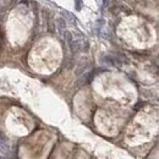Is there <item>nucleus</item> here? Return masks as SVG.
Returning a JSON list of instances; mask_svg holds the SVG:
<instances>
[{
  "label": "nucleus",
  "mask_w": 159,
  "mask_h": 159,
  "mask_svg": "<svg viewBox=\"0 0 159 159\" xmlns=\"http://www.w3.org/2000/svg\"><path fill=\"white\" fill-rule=\"evenodd\" d=\"M0 151H1L4 154H9V152H10L9 142H8L6 137L4 136L3 132H0Z\"/></svg>",
  "instance_id": "nucleus-1"
},
{
  "label": "nucleus",
  "mask_w": 159,
  "mask_h": 159,
  "mask_svg": "<svg viewBox=\"0 0 159 159\" xmlns=\"http://www.w3.org/2000/svg\"><path fill=\"white\" fill-rule=\"evenodd\" d=\"M62 19L66 21V23H70V25H76V17L71 14V12H69V11H65V10H62Z\"/></svg>",
  "instance_id": "nucleus-2"
},
{
  "label": "nucleus",
  "mask_w": 159,
  "mask_h": 159,
  "mask_svg": "<svg viewBox=\"0 0 159 159\" xmlns=\"http://www.w3.org/2000/svg\"><path fill=\"white\" fill-rule=\"evenodd\" d=\"M56 25H58V31H59V34L60 36H64V32L66 31V21L62 19V17H59L56 20Z\"/></svg>",
  "instance_id": "nucleus-3"
},
{
  "label": "nucleus",
  "mask_w": 159,
  "mask_h": 159,
  "mask_svg": "<svg viewBox=\"0 0 159 159\" xmlns=\"http://www.w3.org/2000/svg\"><path fill=\"white\" fill-rule=\"evenodd\" d=\"M69 47H70V50H71L72 54H77L81 50V42L80 40H72V42L69 44Z\"/></svg>",
  "instance_id": "nucleus-4"
},
{
  "label": "nucleus",
  "mask_w": 159,
  "mask_h": 159,
  "mask_svg": "<svg viewBox=\"0 0 159 159\" xmlns=\"http://www.w3.org/2000/svg\"><path fill=\"white\" fill-rule=\"evenodd\" d=\"M87 66H88V62H81L80 65H78V67L76 69V71H75V74H76V76H81L82 74H83L85 71H86V69H87Z\"/></svg>",
  "instance_id": "nucleus-5"
},
{
  "label": "nucleus",
  "mask_w": 159,
  "mask_h": 159,
  "mask_svg": "<svg viewBox=\"0 0 159 159\" xmlns=\"http://www.w3.org/2000/svg\"><path fill=\"white\" fill-rule=\"evenodd\" d=\"M103 23H104V20H98V21H97V23H96V28H94V32H96L97 34L99 33V31H101Z\"/></svg>",
  "instance_id": "nucleus-6"
},
{
  "label": "nucleus",
  "mask_w": 159,
  "mask_h": 159,
  "mask_svg": "<svg viewBox=\"0 0 159 159\" xmlns=\"http://www.w3.org/2000/svg\"><path fill=\"white\" fill-rule=\"evenodd\" d=\"M64 33H65V39H66V43H67V44H70V43H71L72 40H74V38H72V33H71V32H69V31H65Z\"/></svg>",
  "instance_id": "nucleus-7"
},
{
  "label": "nucleus",
  "mask_w": 159,
  "mask_h": 159,
  "mask_svg": "<svg viewBox=\"0 0 159 159\" xmlns=\"http://www.w3.org/2000/svg\"><path fill=\"white\" fill-rule=\"evenodd\" d=\"M75 8L77 11H80L82 9V0H75Z\"/></svg>",
  "instance_id": "nucleus-8"
},
{
  "label": "nucleus",
  "mask_w": 159,
  "mask_h": 159,
  "mask_svg": "<svg viewBox=\"0 0 159 159\" xmlns=\"http://www.w3.org/2000/svg\"><path fill=\"white\" fill-rule=\"evenodd\" d=\"M108 4H109V0H103V9H105V8H107L108 6Z\"/></svg>",
  "instance_id": "nucleus-9"
},
{
  "label": "nucleus",
  "mask_w": 159,
  "mask_h": 159,
  "mask_svg": "<svg viewBox=\"0 0 159 159\" xmlns=\"http://www.w3.org/2000/svg\"><path fill=\"white\" fill-rule=\"evenodd\" d=\"M0 159H3V158H0Z\"/></svg>",
  "instance_id": "nucleus-10"
}]
</instances>
